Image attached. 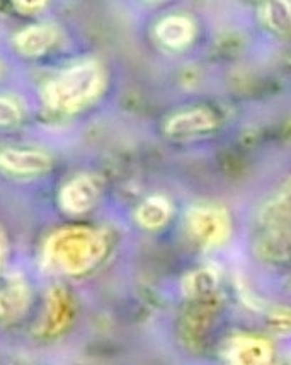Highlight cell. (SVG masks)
<instances>
[{"mask_svg": "<svg viewBox=\"0 0 291 365\" xmlns=\"http://www.w3.org/2000/svg\"><path fill=\"white\" fill-rule=\"evenodd\" d=\"M55 38V29L50 26H33L17 34L16 43L24 55H40L53 45Z\"/></svg>", "mask_w": 291, "mask_h": 365, "instance_id": "9c48e42d", "label": "cell"}, {"mask_svg": "<svg viewBox=\"0 0 291 365\" xmlns=\"http://www.w3.org/2000/svg\"><path fill=\"white\" fill-rule=\"evenodd\" d=\"M193 23L182 16H171L160 21L157 26V36L164 45L171 48H184L193 40Z\"/></svg>", "mask_w": 291, "mask_h": 365, "instance_id": "ba28073f", "label": "cell"}, {"mask_svg": "<svg viewBox=\"0 0 291 365\" xmlns=\"http://www.w3.org/2000/svg\"><path fill=\"white\" fill-rule=\"evenodd\" d=\"M102 86L101 71L95 63H82L63 72L45 91L46 101L56 110H79L97 96Z\"/></svg>", "mask_w": 291, "mask_h": 365, "instance_id": "7a4b0ae2", "label": "cell"}, {"mask_svg": "<svg viewBox=\"0 0 291 365\" xmlns=\"http://www.w3.org/2000/svg\"><path fill=\"white\" fill-rule=\"evenodd\" d=\"M50 158L34 150H4L0 154V166L17 175H36L50 168Z\"/></svg>", "mask_w": 291, "mask_h": 365, "instance_id": "8992f818", "label": "cell"}, {"mask_svg": "<svg viewBox=\"0 0 291 365\" xmlns=\"http://www.w3.org/2000/svg\"><path fill=\"white\" fill-rule=\"evenodd\" d=\"M230 365H273V349L258 336H237L228 346Z\"/></svg>", "mask_w": 291, "mask_h": 365, "instance_id": "277c9868", "label": "cell"}, {"mask_svg": "<svg viewBox=\"0 0 291 365\" xmlns=\"http://www.w3.org/2000/svg\"><path fill=\"white\" fill-rule=\"evenodd\" d=\"M171 215V207L167 200L162 197H152L142 203L137 212V220L143 227L157 229L169 220Z\"/></svg>", "mask_w": 291, "mask_h": 365, "instance_id": "30bf717a", "label": "cell"}, {"mask_svg": "<svg viewBox=\"0 0 291 365\" xmlns=\"http://www.w3.org/2000/svg\"><path fill=\"white\" fill-rule=\"evenodd\" d=\"M99 190L95 182L90 178L82 176L68 182L62 191V205L67 208L68 212H80L89 210L97 200Z\"/></svg>", "mask_w": 291, "mask_h": 365, "instance_id": "52a82bcc", "label": "cell"}, {"mask_svg": "<svg viewBox=\"0 0 291 365\" xmlns=\"http://www.w3.org/2000/svg\"><path fill=\"white\" fill-rule=\"evenodd\" d=\"M216 118L208 110H189L172 116L167 123V132L174 137H191L215 128Z\"/></svg>", "mask_w": 291, "mask_h": 365, "instance_id": "5b68a950", "label": "cell"}, {"mask_svg": "<svg viewBox=\"0 0 291 365\" xmlns=\"http://www.w3.org/2000/svg\"><path fill=\"white\" fill-rule=\"evenodd\" d=\"M189 232L201 246H218L230 232L228 215L216 207L194 208L189 214Z\"/></svg>", "mask_w": 291, "mask_h": 365, "instance_id": "3957f363", "label": "cell"}, {"mask_svg": "<svg viewBox=\"0 0 291 365\" xmlns=\"http://www.w3.org/2000/svg\"><path fill=\"white\" fill-rule=\"evenodd\" d=\"M268 21L273 28L276 29H285L288 28L291 23V12L290 7L285 6L281 2H273L268 6Z\"/></svg>", "mask_w": 291, "mask_h": 365, "instance_id": "8fae6325", "label": "cell"}, {"mask_svg": "<svg viewBox=\"0 0 291 365\" xmlns=\"http://www.w3.org/2000/svg\"><path fill=\"white\" fill-rule=\"evenodd\" d=\"M277 203H280V210L283 212L285 215L291 217V180L286 182L285 188L281 190L280 200H277Z\"/></svg>", "mask_w": 291, "mask_h": 365, "instance_id": "4fadbf2b", "label": "cell"}, {"mask_svg": "<svg viewBox=\"0 0 291 365\" xmlns=\"http://www.w3.org/2000/svg\"><path fill=\"white\" fill-rule=\"evenodd\" d=\"M48 253L63 272L80 273L89 270L104 255V241L90 229H67L50 241Z\"/></svg>", "mask_w": 291, "mask_h": 365, "instance_id": "6da1fadb", "label": "cell"}, {"mask_svg": "<svg viewBox=\"0 0 291 365\" xmlns=\"http://www.w3.org/2000/svg\"><path fill=\"white\" fill-rule=\"evenodd\" d=\"M21 111L14 101L7 98H0V125H11L19 120Z\"/></svg>", "mask_w": 291, "mask_h": 365, "instance_id": "7c38bea8", "label": "cell"}]
</instances>
